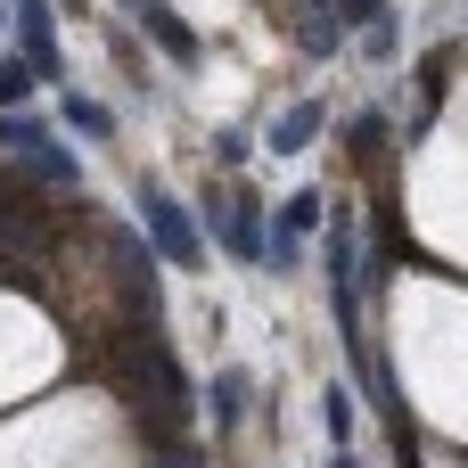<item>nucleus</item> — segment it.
<instances>
[{
    "instance_id": "9d476101",
    "label": "nucleus",
    "mask_w": 468,
    "mask_h": 468,
    "mask_svg": "<svg viewBox=\"0 0 468 468\" xmlns=\"http://www.w3.org/2000/svg\"><path fill=\"white\" fill-rule=\"evenodd\" d=\"M33 82H41V74H33L25 58H0V115H25V99H33Z\"/></svg>"
},
{
    "instance_id": "9b49d317",
    "label": "nucleus",
    "mask_w": 468,
    "mask_h": 468,
    "mask_svg": "<svg viewBox=\"0 0 468 468\" xmlns=\"http://www.w3.org/2000/svg\"><path fill=\"white\" fill-rule=\"evenodd\" d=\"M329 16H337L346 33H370V25L387 16V0H329Z\"/></svg>"
},
{
    "instance_id": "20e7f679",
    "label": "nucleus",
    "mask_w": 468,
    "mask_h": 468,
    "mask_svg": "<svg viewBox=\"0 0 468 468\" xmlns=\"http://www.w3.org/2000/svg\"><path fill=\"white\" fill-rule=\"evenodd\" d=\"M25 189H33V197H74V189H82V156H74L66 140H33V148H25Z\"/></svg>"
},
{
    "instance_id": "7ed1b4c3",
    "label": "nucleus",
    "mask_w": 468,
    "mask_h": 468,
    "mask_svg": "<svg viewBox=\"0 0 468 468\" xmlns=\"http://www.w3.org/2000/svg\"><path fill=\"white\" fill-rule=\"evenodd\" d=\"M8 33H16V58H25L41 82L66 74V66H58V8H49V0H8Z\"/></svg>"
},
{
    "instance_id": "4468645a",
    "label": "nucleus",
    "mask_w": 468,
    "mask_h": 468,
    "mask_svg": "<svg viewBox=\"0 0 468 468\" xmlns=\"http://www.w3.org/2000/svg\"><path fill=\"white\" fill-rule=\"evenodd\" d=\"M58 8H90V0H58Z\"/></svg>"
},
{
    "instance_id": "f03ea898",
    "label": "nucleus",
    "mask_w": 468,
    "mask_h": 468,
    "mask_svg": "<svg viewBox=\"0 0 468 468\" xmlns=\"http://www.w3.org/2000/svg\"><path fill=\"white\" fill-rule=\"evenodd\" d=\"M140 222H148V239H156V255H165V263L206 271V255H214V247H206V222H197V214H181L165 189H140Z\"/></svg>"
},
{
    "instance_id": "f257e3e1",
    "label": "nucleus",
    "mask_w": 468,
    "mask_h": 468,
    "mask_svg": "<svg viewBox=\"0 0 468 468\" xmlns=\"http://www.w3.org/2000/svg\"><path fill=\"white\" fill-rule=\"evenodd\" d=\"M197 222H206V230H214V247H222V255H239V263H263V255H271V222H263V214H255V197H239L230 181H214V189H206V214H197Z\"/></svg>"
},
{
    "instance_id": "39448f33",
    "label": "nucleus",
    "mask_w": 468,
    "mask_h": 468,
    "mask_svg": "<svg viewBox=\"0 0 468 468\" xmlns=\"http://www.w3.org/2000/svg\"><path fill=\"white\" fill-rule=\"evenodd\" d=\"M321 222H329V214H321V197H313V189H304V197H288V206H280V222H271V255H263V271H296V247H304Z\"/></svg>"
},
{
    "instance_id": "6e6552de",
    "label": "nucleus",
    "mask_w": 468,
    "mask_h": 468,
    "mask_svg": "<svg viewBox=\"0 0 468 468\" xmlns=\"http://www.w3.org/2000/svg\"><path fill=\"white\" fill-rule=\"evenodd\" d=\"M58 107H66V132H74V140H107V132H115V115H107L90 90H66Z\"/></svg>"
},
{
    "instance_id": "423d86ee",
    "label": "nucleus",
    "mask_w": 468,
    "mask_h": 468,
    "mask_svg": "<svg viewBox=\"0 0 468 468\" xmlns=\"http://www.w3.org/2000/svg\"><path fill=\"white\" fill-rule=\"evenodd\" d=\"M123 16H132V25H140L173 66H197V33L181 25V8H165V0H123Z\"/></svg>"
},
{
    "instance_id": "1a4fd4ad",
    "label": "nucleus",
    "mask_w": 468,
    "mask_h": 468,
    "mask_svg": "<svg viewBox=\"0 0 468 468\" xmlns=\"http://www.w3.org/2000/svg\"><path fill=\"white\" fill-rule=\"evenodd\" d=\"M239 411H247V370H222V378H214V428L230 436V428H239Z\"/></svg>"
},
{
    "instance_id": "0eeeda50",
    "label": "nucleus",
    "mask_w": 468,
    "mask_h": 468,
    "mask_svg": "<svg viewBox=\"0 0 468 468\" xmlns=\"http://www.w3.org/2000/svg\"><path fill=\"white\" fill-rule=\"evenodd\" d=\"M321 132H329V107H321V99H296V107L271 123V156H304Z\"/></svg>"
},
{
    "instance_id": "ddd939ff",
    "label": "nucleus",
    "mask_w": 468,
    "mask_h": 468,
    "mask_svg": "<svg viewBox=\"0 0 468 468\" xmlns=\"http://www.w3.org/2000/svg\"><path fill=\"white\" fill-rule=\"evenodd\" d=\"M0 58H16V49H8V8H0Z\"/></svg>"
},
{
    "instance_id": "f8f14e48",
    "label": "nucleus",
    "mask_w": 468,
    "mask_h": 468,
    "mask_svg": "<svg viewBox=\"0 0 468 468\" xmlns=\"http://www.w3.org/2000/svg\"><path fill=\"white\" fill-rule=\"evenodd\" d=\"M395 41H403V25H395V8H387V16L362 33V58H395Z\"/></svg>"
}]
</instances>
